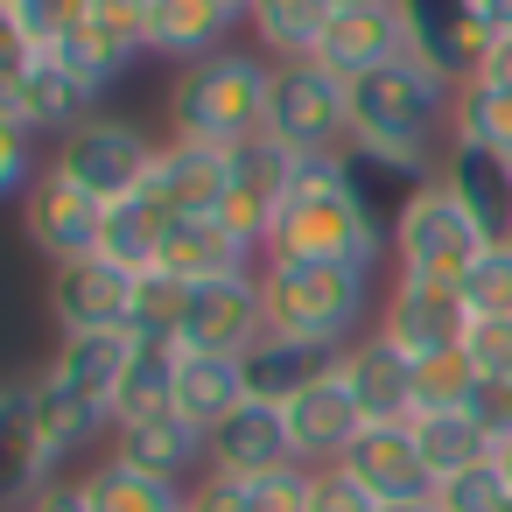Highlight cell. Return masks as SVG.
Segmentation results:
<instances>
[{
  "mask_svg": "<svg viewBox=\"0 0 512 512\" xmlns=\"http://www.w3.org/2000/svg\"><path fill=\"white\" fill-rule=\"evenodd\" d=\"M449 120H456V85L400 57L351 85V162L393 169L407 183H435L449 162Z\"/></svg>",
  "mask_w": 512,
  "mask_h": 512,
  "instance_id": "obj_1",
  "label": "cell"
},
{
  "mask_svg": "<svg viewBox=\"0 0 512 512\" xmlns=\"http://www.w3.org/2000/svg\"><path fill=\"white\" fill-rule=\"evenodd\" d=\"M386 253H393V239L379 232V218L351 176V155L295 162V183L274 211L260 260L267 267H365V274H379Z\"/></svg>",
  "mask_w": 512,
  "mask_h": 512,
  "instance_id": "obj_2",
  "label": "cell"
},
{
  "mask_svg": "<svg viewBox=\"0 0 512 512\" xmlns=\"http://www.w3.org/2000/svg\"><path fill=\"white\" fill-rule=\"evenodd\" d=\"M274 99V57L267 50H218L176 71L169 85V141L197 148H239L267 134Z\"/></svg>",
  "mask_w": 512,
  "mask_h": 512,
  "instance_id": "obj_3",
  "label": "cell"
},
{
  "mask_svg": "<svg viewBox=\"0 0 512 512\" xmlns=\"http://www.w3.org/2000/svg\"><path fill=\"white\" fill-rule=\"evenodd\" d=\"M260 288H267V330L274 337H302V344H358V323L372 316V274L365 267H267L260 260Z\"/></svg>",
  "mask_w": 512,
  "mask_h": 512,
  "instance_id": "obj_4",
  "label": "cell"
},
{
  "mask_svg": "<svg viewBox=\"0 0 512 512\" xmlns=\"http://www.w3.org/2000/svg\"><path fill=\"white\" fill-rule=\"evenodd\" d=\"M393 274H421V281H470V267L491 253V232L463 211V197L435 176V183H414L393 211Z\"/></svg>",
  "mask_w": 512,
  "mask_h": 512,
  "instance_id": "obj_5",
  "label": "cell"
},
{
  "mask_svg": "<svg viewBox=\"0 0 512 512\" xmlns=\"http://www.w3.org/2000/svg\"><path fill=\"white\" fill-rule=\"evenodd\" d=\"M267 134L295 155H351V85L337 71H323L316 57H288L274 64V99H267Z\"/></svg>",
  "mask_w": 512,
  "mask_h": 512,
  "instance_id": "obj_6",
  "label": "cell"
},
{
  "mask_svg": "<svg viewBox=\"0 0 512 512\" xmlns=\"http://www.w3.org/2000/svg\"><path fill=\"white\" fill-rule=\"evenodd\" d=\"M155 155H162V141H148L134 120L92 113L85 127H71V134L50 148V169L71 176V183H78L85 197H99V204H127V197L148 190Z\"/></svg>",
  "mask_w": 512,
  "mask_h": 512,
  "instance_id": "obj_7",
  "label": "cell"
},
{
  "mask_svg": "<svg viewBox=\"0 0 512 512\" xmlns=\"http://www.w3.org/2000/svg\"><path fill=\"white\" fill-rule=\"evenodd\" d=\"M288 183H295V155H288L274 134L225 148V204H218V225H225L246 253H260L267 232H274V211H281Z\"/></svg>",
  "mask_w": 512,
  "mask_h": 512,
  "instance_id": "obj_8",
  "label": "cell"
},
{
  "mask_svg": "<svg viewBox=\"0 0 512 512\" xmlns=\"http://www.w3.org/2000/svg\"><path fill=\"white\" fill-rule=\"evenodd\" d=\"M260 337H267V288H260V267L190 288V316H183V337H176L183 351L246 358Z\"/></svg>",
  "mask_w": 512,
  "mask_h": 512,
  "instance_id": "obj_9",
  "label": "cell"
},
{
  "mask_svg": "<svg viewBox=\"0 0 512 512\" xmlns=\"http://www.w3.org/2000/svg\"><path fill=\"white\" fill-rule=\"evenodd\" d=\"M337 470L372 505H428L435 498V470H428V456H421L407 421H365V435L337 456Z\"/></svg>",
  "mask_w": 512,
  "mask_h": 512,
  "instance_id": "obj_10",
  "label": "cell"
},
{
  "mask_svg": "<svg viewBox=\"0 0 512 512\" xmlns=\"http://www.w3.org/2000/svg\"><path fill=\"white\" fill-rule=\"evenodd\" d=\"M22 232H29V246H36L50 267L92 260V253H99V232H106V204L85 197L71 176L43 169V176L29 183V197H22Z\"/></svg>",
  "mask_w": 512,
  "mask_h": 512,
  "instance_id": "obj_11",
  "label": "cell"
},
{
  "mask_svg": "<svg viewBox=\"0 0 512 512\" xmlns=\"http://www.w3.org/2000/svg\"><path fill=\"white\" fill-rule=\"evenodd\" d=\"M379 330H386L407 358H435V351H456V344H463V330H470V302H463L456 281L393 274L386 309H379Z\"/></svg>",
  "mask_w": 512,
  "mask_h": 512,
  "instance_id": "obj_12",
  "label": "cell"
},
{
  "mask_svg": "<svg viewBox=\"0 0 512 512\" xmlns=\"http://www.w3.org/2000/svg\"><path fill=\"white\" fill-rule=\"evenodd\" d=\"M400 15H407V50L414 64H428L435 78L449 85H470L484 50H491V29L477 22L470 0H400Z\"/></svg>",
  "mask_w": 512,
  "mask_h": 512,
  "instance_id": "obj_13",
  "label": "cell"
},
{
  "mask_svg": "<svg viewBox=\"0 0 512 512\" xmlns=\"http://www.w3.org/2000/svg\"><path fill=\"white\" fill-rule=\"evenodd\" d=\"M134 281L141 274H127V267H113L99 253L71 260V267H50V316H57V330L64 337H78V330H127Z\"/></svg>",
  "mask_w": 512,
  "mask_h": 512,
  "instance_id": "obj_14",
  "label": "cell"
},
{
  "mask_svg": "<svg viewBox=\"0 0 512 512\" xmlns=\"http://www.w3.org/2000/svg\"><path fill=\"white\" fill-rule=\"evenodd\" d=\"M400 57H414V50H407L400 0H386V8H358V15H330V22H323V43H316V64L337 71L344 85H358V78L400 64Z\"/></svg>",
  "mask_w": 512,
  "mask_h": 512,
  "instance_id": "obj_15",
  "label": "cell"
},
{
  "mask_svg": "<svg viewBox=\"0 0 512 512\" xmlns=\"http://www.w3.org/2000/svg\"><path fill=\"white\" fill-rule=\"evenodd\" d=\"M337 379L351 386V400L365 407V421H414V358L386 330H365L358 344H344Z\"/></svg>",
  "mask_w": 512,
  "mask_h": 512,
  "instance_id": "obj_16",
  "label": "cell"
},
{
  "mask_svg": "<svg viewBox=\"0 0 512 512\" xmlns=\"http://www.w3.org/2000/svg\"><path fill=\"white\" fill-rule=\"evenodd\" d=\"M288 442H295V463H309V470H330L358 435H365V407L351 400V386L330 372V379H316L309 393H295L288 407Z\"/></svg>",
  "mask_w": 512,
  "mask_h": 512,
  "instance_id": "obj_17",
  "label": "cell"
},
{
  "mask_svg": "<svg viewBox=\"0 0 512 512\" xmlns=\"http://www.w3.org/2000/svg\"><path fill=\"white\" fill-rule=\"evenodd\" d=\"M113 463L141 470V477H162V484H197L204 463H211V435L190 428L183 414H155V421H127L113 428Z\"/></svg>",
  "mask_w": 512,
  "mask_h": 512,
  "instance_id": "obj_18",
  "label": "cell"
},
{
  "mask_svg": "<svg viewBox=\"0 0 512 512\" xmlns=\"http://www.w3.org/2000/svg\"><path fill=\"white\" fill-rule=\"evenodd\" d=\"M162 218H218L225 204V148H197V141H162L155 176L141 190Z\"/></svg>",
  "mask_w": 512,
  "mask_h": 512,
  "instance_id": "obj_19",
  "label": "cell"
},
{
  "mask_svg": "<svg viewBox=\"0 0 512 512\" xmlns=\"http://www.w3.org/2000/svg\"><path fill=\"white\" fill-rule=\"evenodd\" d=\"M43 484H57L29 386H0V512H22Z\"/></svg>",
  "mask_w": 512,
  "mask_h": 512,
  "instance_id": "obj_20",
  "label": "cell"
},
{
  "mask_svg": "<svg viewBox=\"0 0 512 512\" xmlns=\"http://www.w3.org/2000/svg\"><path fill=\"white\" fill-rule=\"evenodd\" d=\"M295 463V442H288V414L274 400H246L232 421L211 428V463L218 477H260V470H281Z\"/></svg>",
  "mask_w": 512,
  "mask_h": 512,
  "instance_id": "obj_21",
  "label": "cell"
},
{
  "mask_svg": "<svg viewBox=\"0 0 512 512\" xmlns=\"http://www.w3.org/2000/svg\"><path fill=\"white\" fill-rule=\"evenodd\" d=\"M29 400H36V428H43V449H50V470H64L78 449H92L99 435H113V407L64 386L57 372L29 379Z\"/></svg>",
  "mask_w": 512,
  "mask_h": 512,
  "instance_id": "obj_22",
  "label": "cell"
},
{
  "mask_svg": "<svg viewBox=\"0 0 512 512\" xmlns=\"http://www.w3.org/2000/svg\"><path fill=\"white\" fill-rule=\"evenodd\" d=\"M232 29H239V15L225 0H155L148 8V57L197 64V57L232 50Z\"/></svg>",
  "mask_w": 512,
  "mask_h": 512,
  "instance_id": "obj_23",
  "label": "cell"
},
{
  "mask_svg": "<svg viewBox=\"0 0 512 512\" xmlns=\"http://www.w3.org/2000/svg\"><path fill=\"white\" fill-rule=\"evenodd\" d=\"M337 358H344V351H330V344H302V337H274V330H267L239 365H246V393H253V400L288 407L295 393H309L316 379H330Z\"/></svg>",
  "mask_w": 512,
  "mask_h": 512,
  "instance_id": "obj_24",
  "label": "cell"
},
{
  "mask_svg": "<svg viewBox=\"0 0 512 512\" xmlns=\"http://www.w3.org/2000/svg\"><path fill=\"white\" fill-rule=\"evenodd\" d=\"M260 267V253H246L218 218H169V239H162V274L176 281H225V274H246Z\"/></svg>",
  "mask_w": 512,
  "mask_h": 512,
  "instance_id": "obj_25",
  "label": "cell"
},
{
  "mask_svg": "<svg viewBox=\"0 0 512 512\" xmlns=\"http://www.w3.org/2000/svg\"><path fill=\"white\" fill-rule=\"evenodd\" d=\"M253 393H246V365L239 358H211V351H183V365H176V414L190 421V428H218V421H232L239 407H246Z\"/></svg>",
  "mask_w": 512,
  "mask_h": 512,
  "instance_id": "obj_26",
  "label": "cell"
},
{
  "mask_svg": "<svg viewBox=\"0 0 512 512\" xmlns=\"http://www.w3.org/2000/svg\"><path fill=\"white\" fill-rule=\"evenodd\" d=\"M442 183L463 197V211L491 232V239H512V162L470 148V141H449V162H442Z\"/></svg>",
  "mask_w": 512,
  "mask_h": 512,
  "instance_id": "obj_27",
  "label": "cell"
},
{
  "mask_svg": "<svg viewBox=\"0 0 512 512\" xmlns=\"http://www.w3.org/2000/svg\"><path fill=\"white\" fill-rule=\"evenodd\" d=\"M407 428H414V442H421V456H428L435 484H442V477H456V470L491 463V449H498V428H491L477 407H435V414H414Z\"/></svg>",
  "mask_w": 512,
  "mask_h": 512,
  "instance_id": "obj_28",
  "label": "cell"
},
{
  "mask_svg": "<svg viewBox=\"0 0 512 512\" xmlns=\"http://www.w3.org/2000/svg\"><path fill=\"white\" fill-rule=\"evenodd\" d=\"M92 106H99V99H92L57 57H29V64H22V127H29L36 141H43V134L64 141L71 127L92 120Z\"/></svg>",
  "mask_w": 512,
  "mask_h": 512,
  "instance_id": "obj_29",
  "label": "cell"
},
{
  "mask_svg": "<svg viewBox=\"0 0 512 512\" xmlns=\"http://www.w3.org/2000/svg\"><path fill=\"white\" fill-rule=\"evenodd\" d=\"M127 358H134V330H78V337L57 344L50 372H57L64 386H78V393H92V400L113 407V393H120V379H127Z\"/></svg>",
  "mask_w": 512,
  "mask_h": 512,
  "instance_id": "obj_30",
  "label": "cell"
},
{
  "mask_svg": "<svg viewBox=\"0 0 512 512\" xmlns=\"http://www.w3.org/2000/svg\"><path fill=\"white\" fill-rule=\"evenodd\" d=\"M176 365H183V344H148V337H134L127 379H120V393H113V428L176 414Z\"/></svg>",
  "mask_w": 512,
  "mask_h": 512,
  "instance_id": "obj_31",
  "label": "cell"
},
{
  "mask_svg": "<svg viewBox=\"0 0 512 512\" xmlns=\"http://www.w3.org/2000/svg\"><path fill=\"white\" fill-rule=\"evenodd\" d=\"M78 491H85V512H183V498H190V484L141 477V470H127V463H113V456H99V463L78 477Z\"/></svg>",
  "mask_w": 512,
  "mask_h": 512,
  "instance_id": "obj_32",
  "label": "cell"
},
{
  "mask_svg": "<svg viewBox=\"0 0 512 512\" xmlns=\"http://www.w3.org/2000/svg\"><path fill=\"white\" fill-rule=\"evenodd\" d=\"M162 239H169V218H162L148 197H127V204H106L99 260H113V267H127V274H155V267H162Z\"/></svg>",
  "mask_w": 512,
  "mask_h": 512,
  "instance_id": "obj_33",
  "label": "cell"
},
{
  "mask_svg": "<svg viewBox=\"0 0 512 512\" xmlns=\"http://www.w3.org/2000/svg\"><path fill=\"white\" fill-rule=\"evenodd\" d=\"M323 0H246V29H253V43L274 57V64H288V57H316V43H323Z\"/></svg>",
  "mask_w": 512,
  "mask_h": 512,
  "instance_id": "obj_34",
  "label": "cell"
},
{
  "mask_svg": "<svg viewBox=\"0 0 512 512\" xmlns=\"http://www.w3.org/2000/svg\"><path fill=\"white\" fill-rule=\"evenodd\" d=\"M449 141H470L498 162H512V92H491V85H456V120H449Z\"/></svg>",
  "mask_w": 512,
  "mask_h": 512,
  "instance_id": "obj_35",
  "label": "cell"
},
{
  "mask_svg": "<svg viewBox=\"0 0 512 512\" xmlns=\"http://www.w3.org/2000/svg\"><path fill=\"white\" fill-rule=\"evenodd\" d=\"M484 393V372L470 365V351H435V358H414V414H435V407H477Z\"/></svg>",
  "mask_w": 512,
  "mask_h": 512,
  "instance_id": "obj_36",
  "label": "cell"
},
{
  "mask_svg": "<svg viewBox=\"0 0 512 512\" xmlns=\"http://www.w3.org/2000/svg\"><path fill=\"white\" fill-rule=\"evenodd\" d=\"M183 316H190V281H176V274H162V267L134 281V316H127L134 337L176 344V337H183Z\"/></svg>",
  "mask_w": 512,
  "mask_h": 512,
  "instance_id": "obj_37",
  "label": "cell"
},
{
  "mask_svg": "<svg viewBox=\"0 0 512 512\" xmlns=\"http://www.w3.org/2000/svg\"><path fill=\"white\" fill-rule=\"evenodd\" d=\"M43 57H57V64H64L92 99H106V85H120V78H127V57H120V50H106L85 22H71V29L57 36V50H43Z\"/></svg>",
  "mask_w": 512,
  "mask_h": 512,
  "instance_id": "obj_38",
  "label": "cell"
},
{
  "mask_svg": "<svg viewBox=\"0 0 512 512\" xmlns=\"http://www.w3.org/2000/svg\"><path fill=\"white\" fill-rule=\"evenodd\" d=\"M148 8H155V0H85V29L106 43V50H120L127 64L134 57H148Z\"/></svg>",
  "mask_w": 512,
  "mask_h": 512,
  "instance_id": "obj_39",
  "label": "cell"
},
{
  "mask_svg": "<svg viewBox=\"0 0 512 512\" xmlns=\"http://www.w3.org/2000/svg\"><path fill=\"white\" fill-rule=\"evenodd\" d=\"M463 302L470 316H512V239H491V253L463 281Z\"/></svg>",
  "mask_w": 512,
  "mask_h": 512,
  "instance_id": "obj_40",
  "label": "cell"
},
{
  "mask_svg": "<svg viewBox=\"0 0 512 512\" xmlns=\"http://www.w3.org/2000/svg\"><path fill=\"white\" fill-rule=\"evenodd\" d=\"M505 477H498V463H477V470H456V477H442L435 484V512H505Z\"/></svg>",
  "mask_w": 512,
  "mask_h": 512,
  "instance_id": "obj_41",
  "label": "cell"
},
{
  "mask_svg": "<svg viewBox=\"0 0 512 512\" xmlns=\"http://www.w3.org/2000/svg\"><path fill=\"white\" fill-rule=\"evenodd\" d=\"M239 484H246V512H309L316 470L309 463H281V470H260V477H239Z\"/></svg>",
  "mask_w": 512,
  "mask_h": 512,
  "instance_id": "obj_42",
  "label": "cell"
},
{
  "mask_svg": "<svg viewBox=\"0 0 512 512\" xmlns=\"http://www.w3.org/2000/svg\"><path fill=\"white\" fill-rule=\"evenodd\" d=\"M463 351L484 372V386H512V316H470Z\"/></svg>",
  "mask_w": 512,
  "mask_h": 512,
  "instance_id": "obj_43",
  "label": "cell"
},
{
  "mask_svg": "<svg viewBox=\"0 0 512 512\" xmlns=\"http://www.w3.org/2000/svg\"><path fill=\"white\" fill-rule=\"evenodd\" d=\"M36 176H43V162H36V134H29L22 120H0V204H8V197H29Z\"/></svg>",
  "mask_w": 512,
  "mask_h": 512,
  "instance_id": "obj_44",
  "label": "cell"
},
{
  "mask_svg": "<svg viewBox=\"0 0 512 512\" xmlns=\"http://www.w3.org/2000/svg\"><path fill=\"white\" fill-rule=\"evenodd\" d=\"M309 512H379V505H372V498L330 463V470H316V484H309Z\"/></svg>",
  "mask_w": 512,
  "mask_h": 512,
  "instance_id": "obj_45",
  "label": "cell"
},
{
  "mask_svg": "<svg viewBox=\"0 0 512 512\" xmlns=\"http://www.w3.org/2000/svg\"><path fill=\"white\" fill-rule=\"evenodd\" d=\"M183 512H246V484H239V477H218V470H204V477L190 484Z\"/></svg>",
  "mask_w": 512,
  "mask_h": 512,
  "instance_id": "obj_46",
  "label": "cell"
},
{
  "mask_svg": "<svg viewBox=\"0 0 512 512\" xmlns=\"http://www.w3.org/2000/svg\"><path fill=\"white\" fill-rule=\"evenodd\" d=\"M470 85L512 92V29H505V36H491V50H484V64H477V78H470Z\"/></svg>",
  "mask_w": 512,
  "mask_h": 512,
  "instance_id": "obj_47",
  "label": "cell"
},
{
  "mask_svg": "<svg viewBox=\"0 0 512 512\" xmlns=\"http://www.w3.org/2000/svg\"><path fill=\"white\" fill-rule=\"evenodd\" d=\"M22 512H85V491H78V477H57V484H43Z\"/></svg>",
  "mask_w": 512,
  "mask_h": 512,
  "instance_id": "obj_48",
  "label": "cell"
},
{
  "mask_svg": "<svg viewBox=\"0 0 512 512\" xmlns=\"http://www.w3.org/2000/svg\"><path fill=\"white\" fill-rule=\"evenodd\" d=\"M29 64V57H22ZM22 64L0 71V120H22Z\"/></svg>",
  "mask_w": 512,
  "mask_h": 512,
  "instance_id": "obj_49",
  "label": "cell"
},
{
  "mask_svg": "<svg viewBox=\"0 0 512 512\" xmlns=\"http://www.w3.org/2000/svg\"><path fill=\"white\" fill-rule=\"evenodd\" d=\"M22 57H29V43H22V29H15V15L0 8V71H8V64H22Z\"/></svg>",
  "mask_w": 512,
  "mask_h": 512,
  "instance_id": "obj_50",
  "label": "cell"
},
{
  "mask_svg": "<svg viewBox=\"0 0 512 512\" xmlns=\"http://www.w3.org/2000/svg\"><path fill=\"white\" fill-rule=\"evenodd\" d=\"M470 8H477V22H484L491 36H505V29H512V0H470Z\"/></svg>",
  "mask_w": 512,
  "mask_h": 512,
  "instance_id": "obj_51",
  "label": "cell"
},
{
  "mask_svg": "<svg viewBox=\"0 0 512 512\" xmlns=\"http://www.w3.org/2000/svg\"><path fill=\"white\" fill-rule=\"evenodd\" d=\"M491 463H498V477H505V491H512V428L498 435V449H491Z\"/></svg>",
  "mask_w": 512,
  "mask_h": 512,
  "instance_id": "obj_52",
  "label": "cell"
},
{
  "mask_svg": "<svg viewBox=\"0 0 512 512\" xmlns=\"http://www.w3.org/2000/svg\"><path fill=\"white\" fill-rule=\"evenodd\" d=\"M358 8H386V0H323V15H358Z\"/></svg>",
  "mask_w": 512,
  "mask_h": 512,
  "instance_id": "obj_53",
  "label": "cell"
},
{
  "mask_svg": "<svg viewBox=\"0 0 512 512\" xmlns=\"http://www.w3.org/2000/svg\"><path fill=\"white\" fill-rule=\"evenodd\" d=\"M379 512H435V498L428 505H379Z\"/></svg>",
  "mask_w": 512,
  "mask_h": 512,
  "instance_id": "obj_54",
  "label": "cell"
},
{
  "mask_svg": "<svg viewBox=\"0 0 512 512\" xmlns=\"http://www.w3.org/2000/svg\"><path fill=\"white\" fill-rule=\"evenodd\" d=\"M225 8H232V15H239V22H246V0H225Z\"/></svg>",
  "mask_w": 512,
  "mask_h": 512,
  "instance_id": "obj_55",
  "label": "cell"
},
{
  "mask_svg": "<svg viewBox=\"0 0 512 512\" xmlns=\"http://www.w3.org/2000/svg\"><path fill=\"white\" fill-rule=\"evenodd\" d=\"M0 8H8V15H15V8H22V0H0Z\"/></svg>",
  "mask_w": 512,
  "mask_h": 512,
  "instance_id": "obj_56",
  "label": "cell"
},
{
  "mask_svg": "<svg viewBox=\"0 0 512 512\" xmlns=\"http://www.w3.org/2000/svg\"><path fill=\"white\" fill-rule=\"evenodd\" d=\"M505 512H512V498H505Z\"/></svg>",
  "mask_w": 512,
  "mask_h": 512,
  "instance_id": "obj_57",
  "label": "cell"
}]
</instances>
